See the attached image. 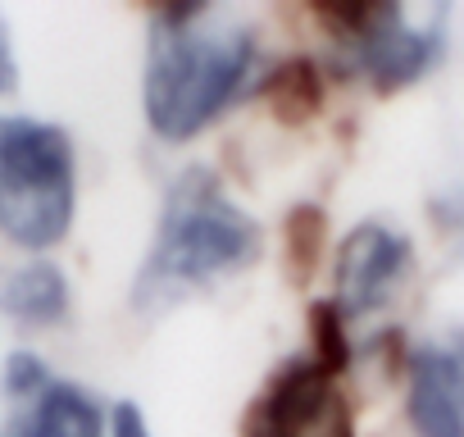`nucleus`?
I'll return each mask as SVG.
<instances>
[{"instance_id":"nucleus-4","label":"nucleus","mask_w":464,"mask_h":437,"mask_svg":"<svg viewBox=\"0 0 464 437\" xmlns=\"http://www.w3.org/2000/svg\"><path fill=\"white\" fill-rule=\"evenodd\" d=\"M319 15L333 24L346 69L378 92L419 83L446 51L441 10H432L428 24H410V10L401 5H324Z\"/></svg>"},{"instance_id":"nucleus-6","label":"nucleus","mask_w":464,"mask_h":437,"mask_svg":"<svg viewBox=\"0 0 464 437\" xmlns=\"http://www.w3.org/2000/svg\"><path fill=\"white\" fill-rule=\"evenodd\" d=\"M410 265L414 256H410L405 233L378 224V218L351 228V238L337 251V269H333V310L346 324L382 310L410 278Z\"/></svg>"},{"instance_id":"nucleus-3","label":"nucleus","mask_w":464,"mask_h":437,"mask_svg":"<svg viewBox=\"0 0 464 437\" xmlns=\"http://www.w3.org/2000/svg\"><path fill=\"white\" fill-rule=\"evenodd\" d=\"M78 209V164L64 128L0 114V233L14 247H55Z\"/></svg>"},{"instance_id":"nucleus-7","label":"nucleus","mask_w":464,"mask_h":437,"mask_svg":"<svg viewBox=\"0 0 464 437\" xmlns=\"http://www.w3.org/2000/svg\"><path fill=\"white\" fill-rule=\"evenodd\" d=\"M405 405L414 437H464V328L414 346Z\"/></svg>"},{"instance_id":"nucleus-11","label":"nucleus","mask_w":464,"mask_h":437,"mask_svg":"<svg viewBox=\"0 0 464 437\" xmlns=\"http://www.w3.org/2000/svg\"><path fill=\"white\" fill-rule=\"evenodd\" d=\"M110 437H150V423L132 401H119L110 410Z\"/></svg>"},{"instance_id":"nucleus-8","label":"nucleus","mask_w":464,"mask_h":437,"mask_svg":"<svg viewBox=\"0 0 464 437\" xmlns=\"http://www.w3.org/2000/svg\"><path fill=\"white\" fill-rule=\"evenodd\" d=\"M110 414L105 405L64 378H46L37 392L14 401L5 437H105Z\"/></svg>"},{"instance_id":"nucleus-10","label":"nucleus","mask_w":464,"mask_h":437,"mask_svg":"<svg viewBox=\"0 0 464 437\" xmlns=\"http://www.w3.org/2000/svg\"><path fill=\"white\" fill-rule=\"evenodd\" d=\"M265 96L278 105L283 119H296V114H305V110L319 105V73H314L310 64H283V69L269 78Z\"/></svg>"},{"instance_id":"nucleus-2","label":"nucleus","mask_w":464,"mask_h":437,"mask_svg":"<svg viewBox=\"0 0 464 437\" xmlns=\"http://www.w3.org/2000/svg\"><path fill=\"white\" fill-rule=\"evenodd\" d=\"M256 64V33L242 24H209L205 5L155 10L141 110L164 141L205 132L246 87Z\"/></svg>"},{"instance_id":"nucleus-9","label":"nucleus","mask_w":464,"mask_h":437,"mask_svg":"<svg viewBox=\"0 0 464 437\" xmlns=\"http://www.w3.org/2000/svg\"><path fill=\"white\" fill-rule=\"evenodd\" d=\"M0 310L28 328H55L69 315V278L51 260H28L0 287Z\"/></svg>"},{"instance_id":"nucleus-1","label":"nucleus","mask_w":464,"mask_h":437,"mask_svg":"<svg viewBox=\"0 0 464 437\" xmlns=\"http://www.w3.org/2000/svg\"><path fill=\"white\" fill-rule=\"evenodd\" d=\"M260 256L256 218L227 196L218 173L191 164L164 191L155 242L132 278V310L164 315L182 296L242 274Z\"/></svg>"},{"instance_id":"nucleus-5","label":"nucleus","mask_w":464,"mask_h":437,"mask_svg":"<svg viewBox=\"0 0 464 437\" xmlns=\"http://www.w3.org/2000/svg\"><path fill=\"white\" fill-rule=\"evenodd\" d=\"M246 437H355L342 374L314 355L287 360L256 396Z\"/></svg>"},{"instance_id":"nucleus-12","label":"nucleus","mask_w":464,"mask_h":437,"mask_svg":"<svg viewBox=\"0 0 464 437\" xmlns=\"http://www.w3.org/2000/svg\"><path fill=\"white\" fill-rule=\"evenodd\" d=\"M14 92H19V60H14L5 19H0V96H14Z\"/></svg>"}]
</instances>
